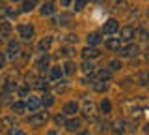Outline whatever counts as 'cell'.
<instances>
[{
    "label": "cell",
    "mask_w": 149,
    "mask_h": 135,
    "mask_svg": "<svg viewBox=\"0 0 149 135\" xmlns=\"http://www.w3.org/2000/svg\"><path fill=\"white\" fill-rule=\"evenodd\" d=\"M47 120H49V113H34L30 116V120H28V124L37 128V126H43Z\"/></svg>",
    "instance_id": "obj_1"
},
{
    "label": "cell",
    "mask_w": 149,
    "mask_h": 135,
    "mask_svg": "<svg viewBox=\"0 0 149 135\" xmlns=\"http://www.w3.org/2000/svg\"><path fill=\"white\" fill-rule=\"evenodd\" d=\"M17 32H19V36H21L22 40H32L34 38V26H30V25H19Z\"/></svg>",
    "instance_id": "obj_2"
},
{
    "label": "cell",
    "mask_w": 149,
    "mask_h": 135,
    "mask_svg": "<svg viewBox=\"0 0 149 135\" xmlns=\"http://www.w3.org/2000/svg\"><path fill=\"white\" fill-rule=\"evenodd\" d=\"M6 57L9 60H15L21 57V45L17 43V41H9V45H8V54Z\"/></svg>",
    "instance_id": "obj_3"
},
{
    "label": "cell",
    "mask_w": 149,
    "mask_h": 135,
    "mask_svg": "<svg viewBox=\"0 0 149 135\" xmlns=\"http://www.w3.org/2000/svg\"><path fill=\"white\" fill-rule=\"evenodd\" d=\"M118 30H119V25H118V21H116V19H108V21L104 23V26H102V34H106V36L116 34Z\"/></svg>",
    "instance_id": "obj_4"
},
{
    "label": "cell",
    "mask_w": 149,
    "mask_h": 135,
    "mask_svg": "<svg viewBox=\"0 0 149 135\" xmlns=\"http://www.w3.org/2000/svg\"><path fill=\"white\" fill-rule=\"evenodd\" d=\"M134 34H136V30H134L132 26H129V25H127V26H123V28L119 30V36H121L119 40H123V41H130V40L134 38Z\"/></svg>",
    "instance_id": "obj_5"
},
{
    "label": "cell",
    "mask_w": 149,
    "mask_h": 135,
    "mask_svg": "<svg viewBox=\"0 0 149 135\" xmlns=\"http://www.w3.org/2000/svg\"><path fill=\"white\" fill-rule=\"evenodd\" d=\"M138 53H140L138 45H129V47H125V49L119 51V54H121V57H125V58H132V57H136Z\"/></svg>",
    "instance_id": "obj_6"
},
{
    "label": "cell",
    "mask_w": 149,
    "mask_h": 135,
    "mask_svg": "<svg viewBox=\"0 0 149 135\" xmlns=\"http://www.w3.org/2000/svg\"><path fill=\"white\" fill-rule=\"evenodd\" d=\"M50 47H52V36H47V38H43L37 43V51H39V53H47Z\"/></svg>",
    "instance_id": "obj_7"
},
{
    "label": "cell",
    "mask_w": 149,
    "mask_h": 135,
    "mask_svg": "<svg viewBox=\"0 0 149 135\" xmlns=\"http://www.w3.org/2000/svg\"><path fill=\"white\" fill-rule=\"evenodd\" d=\"M9 34H11V25L6 23V21H2V23H0V41L8 40Z\"/></svg>",
    "instance_id": "obj_8"
},
{
    "label": "cell",
    "mask_w": 149,
    "mask_h": 135,
    "mask_svg": "<svg viewBox=\"0 0 149 135\" xmlns=\"http://www.w3.org/2000/svg\"><path fill=\"white\" fill-rule=\"evenodd\" d=\"M63 115L65 116H73L74 113H78V103H74V101H67V103L63 105Z\"/></svg>",
    "instance_id": "obj_9"
},
{
    "label": "cell",
    "mask_w": 149,
    "mask_h": 135,
    "mask_svg": "<svg viewBox=\"0 0 149 135\" xmlns=\"http://www.w3.org/2000/svg\"><path fill=\"white\" fill-rule=\"evenodd\" d=\"M24 105H26V109L30 111V113H36V111L39 109V105H41V100H39V98H34V96H30V100H28Z\"/></svg>",
    "instance_id": "obj_10"
},
{
    "label": "cell",
    "mask_w": 149,
    "mask_h": 135,
    "mask_svg": "<svg viewBox=\"0 0 149 135\" xmlns=\"http://www.w3.org/2000/svg\"><path fill=\"white\" fill-rule=\"evenodd\" d=\"M71 21H73V15H71V13H60V17H58V19H52L54 25H60V26L69 25Z\"/></svg>",
    "instance_id": "obj_11"
},
{
    "label": "cell",
    "mask_w": 149,
    "mask_h": 135,
    "mask_svg": "<svg viewBox=\"0 0 149 135\" xmlns=\"http://www.w3.org/2000/svg\"><path fill=\"white\" fill-rule=\"evenodd\" d=\"M82 113L88 116V118H91V120H95V105L91 103H88V101H84V109H82Z\"/></svg>",
    "instance_id": "obj_12"
},
{
    "label": "cell",
    "mask_w": 149,
    "mask_h": 135,
    "mask_svg": "<svg viewBox=\"0 0 149 135\" xmlns=\"http://www.w3.org/2000/svg\"><path fill=\"white\" fill-rule=\"evenodd\" d=\"M106 49H110V51H119L121 47V40L119 38H110V40H106Z\"/></svg>",
    "instance_id": "obj_13"
},
{
    "label": "cell",
    "mask_w": 149,
    "mask_h": 135,
    "mask_svg": "<svg viewBox=\"0 0 149 135\" xmlns=\"http://www.w3.org/2000/svg\"><path fill=\"white\" fill-rule=\"evenodd\" d=\"M112 131L114 133H118V135H121L125 131V120H114V124H112Z\"/></svg>",
    "instance_id": "obj_14"
},
{
    "label": "cell",
    "mask_w": 149,
    "mask_h": 135,
    "mask_svg": "<svg viewBox=\"0 0 149 135\" xmlns=\"http://www.w3.org/2000/svg\"><path fill=\"white\" fill-rule=\"evenodd\" d=\"M54 11H56V8H54V4H52V2H47V4H43V8H41V15H43V17L52 15Z\"/></svg>",
    "instance_id": "obj_15"
},
{
    "label": "cell",
    "mask_w": 149,
    "mask_h": 135,
    "mask_svg": "<svg viewBox=\"0 0 149 135\" xmlns=\"http://www.w3.org/2000/svg\"><path fill=\"white\" fill-rule=\"evenodd\" d=\"M99 54H101V51H97V49H93V47H86V49H84L82 51V57L84 58H95V57H99Z\"/></svg>",
    "instance_id": "obj_16"
},
{
    "label": "cell",
    "mask_w": 149,
    "mask_h": 135,
    "mask_svg": "<svg viewBox=\"0 0 149 135\" xmlns=\"http://www.w3.org/2000/svg\"><path fill=\"white\" fill-rule=\"evenodd\" d=\"M62 71L65 73V75H73L74 71H77V66H74V62H71V60H67V62L63 64V69Z\"/></svg>",
    "instance_id": "obj_17"
},
{
    "label": "cell",
    "mask_w": 149,
    "mask_h": 135,
    "mask_svg": "<svg viewBox=\"0 0 149 135\" xmlns=\"http://www.w3.org/2000/svg\"><path fill=\"white\" fill-rule=\"evenodd\" d=\"M136 79H138V85H140V86H147V83H149V73H147V71H140L138 75H136Z\"/></svg>",
    "instance_id": "obj_18"
},
{
    "label": "cell",
    "mask_w": 149,
    "mask_h": 135,
    "mask_svg": "<svg viewBox=\"0 0 149 135\" xmlns=\"http://www.w3.org/2000/svg\"><path fill=\"white\" fill-rule=\"evenodd\" d=\"M37 4H39L37 0H24V2H22V11H24V13L32 11V10H34V8L37 6Z\"/></svg>",
    "instance_id": "obj_19"
},
{
    "label": "cell",
    "mask_w": 149,
    "mask_h": 135,
    "mask_svg": "<svg viewBox=\"0 0 149 135\" xmlns=\"http://www.w3.org/2000/svg\"><path fill=\"white\" fill-rule=\"evenodd\" d=\"M11 111L17 113V115H22L26 111V105L22 103V101H15V103H11Z\"/></svg>",
    "instance_id": "obj_20"
},
{
    "label": "cell",
    "mask_w": 149,
    "mask_h": 135,
    "mask_svg": "<svg viewBox=\"0 0 149 135\" xmlns=\"http://www.w3.org/2000/svg\"><path fill=\"white\" fill-rule=\"evenodd\" d=\"M65 128H67L69 131H78V129H80V120H67V122H65Z\"/></svg>",
    "instance_id": "obj_21"
},
{
    "label": "cell",
    "mask_w": 149,
    "mask_h": 135,
    "mask_svg": "<svg viewBox=\"0 0 149 135\" xmlns=\"http://www.w3.org/2000/svg\"><path fill=\"white\" fill-rule=\"evenodd\" d=\"M37 69H39L41 73H47V71H49V69H50V68H49V58H47V57L41 58L39 62H37Z\"/></svg>",
    "instance_id": "obj_22"
},
{
    "label": "cell",
    "mask_w": 149,
    "mask_h": 135,
    "mask_svg": "<svg viewBox=\"0 0 149 135\" xmlns=\"http://www.w3.org/2000/svg\"><path fill=\"white\" fill-rule=\"evenodd\" d=\"M49 71H50V79H52V81H56V79H60V77H62L63 75V71H62V68H50L49 69Z\"/></svg>",
    "instance_id": "obj_23"
},
{
    "label": "cell",
    "mask_w": 149,
    "mask_h": 135,
    "mask_svg": "<svg viewBox=\"0 0 149 135\" xmlns=\"http://www.w3.org/2000/svg\"><path fill=\"white\" fill-rule=\"evenodd\" d=\"M99 43H101V36L99 34L93 32V34L88 36V45H99Z\"/></svg>",
    "instance_id": "obj_24"
},
{
    "label": "cell",
    "mask_w": 149,
    "mask_h": 135,
    "mask_svg": "<svg viewBox=\"0 0 149 135\" xmlns=\"http://www.w3.org/2000/svg\"><path fill=\"white\" fill-rule=\"evenodd\" d=\"M112 8L114 10H125L127 8V0H112Z\"/></svg>",
    "instance_id": "obj_25"
},
{
    "label": "cell",
    "mask_w": 149,
    "mask_h": 135,
    "mask_svg": "<svg viewBox=\"0 0 149 135\" xmlns=\"http://www.w3.org/2000/svg\"><path fill=\"white\" fill-rule=\"evenodd\" d=\"M82 71L86 73V75H90V73L95 71V64L93 62H84V66H82Z\"/></svg>",
    "instance_id": "obj_26"
},
{
    "label": "cell",
    "mask_w": 149,
    "mask_h": 135,
    "mask_svg": "<svg viewBox=\"0 0 149 135\" xmlns=\"http://www.w3.org/2000/svg\"><path fill=\"white\" fill-rule=\"evenodd\" d=\"M0 124H2L4 128H13V126H15V120H13L11 116H4V118L0 120Z\"/></svg>",
    "instance_id": "obj_27"
},
{
    "label": "cell",
    "mask_w": 149,
    "mask_h": 135,
    "mask_svg": "<svg viewBox=\"0 0 149 135\" xmlns=\"http://www.w3.org/2000/svg\"><path fill=\"white\" fill-rule=\"evenodd\" d=\"M34 88H37V90H47V88H49V85H47V81H43V79H36Z\"/></svg>",
    "instance_id": "obj_28"
},
{
    "label": "cell",
    "mask_w": 149,
    "mask_h": 135,
    "mask_svg": "<svg viewBox=\"0 0 149 135\" xmlns=\"http://www.w3.org/2000/svg\"><path fill=\"white\" fill-rule=\"evenodd\" d=\"M41 103H43L45 107H50V105H54V96H50V94H45V96H43V100H41Z\"/></svg>",
    "instance_id": "obj_29"
},
{
    "label": "cell",
    "mask_w": 149,
    "mask_h": 135,
    "mask_svg": "<svg viewBox=\"0 0 149 135\" xmlns=\"http://www.w3.org/2000/svg\"><path fill=\"white\" fill-rule=\"evenodd\" d=\"M101 111H102V113H104V115H108V113H110V111H112V103H110V101H108V100H104V101H101Z\"/></svg>",
    "instance_id": "obj_30"
},
{
    "label": "cell",
    "mask_w": 149,
    "mask_h": 135,
    "mask_svg": "<svg viewBox=\"0 0 149 135\" xmlns=\"http://www.w3.org/2000/svg\"><path fill=\"white\" fill-rule=\"evenodd\" d=\"M97 75H99L101 81H108V79L112 77V71H108V69H101V71L97 73Z\"/></svg>",
    "instance_id": "obj_31"
},
{
    "label": "cell",
    "mask_w": 149,
    "mask_h": 135,
    "mask_svg": "<svg viewBox=\"0 0 149 135\" xmlns=\"http://www.w3.org/2000/svg\"><path fill=\"white\" fill-rule=\"evenodd\" d=\"M93 88H95L97 92H104V90H106L108 86H106V85H104L102 81H95V83H93Z\"/></svg>",
    "instance_id": "obj_32"
},
{
    "label": "cell",
    "mask_w": 149,
    "mask_h": 135,
    "mask_svg": "<svg viewBox=\"0 0 149 135\" xmlns=\"http://www.w3.org/2000/svg\"><path fill=\"white\" fill-rule=\"evenodd\" d=\"M73 6H74V10L77 11H80L84 6H86V0H73Z\"/></svg>",
    "instance_id": "obj_33"
},
{
    "label": "cell",
    "mask_w": 149,
    "mask_h": 135,
    "mask_svg": "<svg viewBox=\"0 0 149 135\" xmlns=\"http://www.w3.org/2000/svg\"><path fill=\"white\" fill-rule=\"evenodd\" d=\"M73 53H74V51H73L71 47H63L62 51H60V54H62V57H71Z\"/></svg>",
    "instance_id": "obj_34"
},
{
    "label": "cell",
    "mask_w": 149,
    "mask_h": 135,
    "mask_svg": "<svg viewBox=\"0 0 149 135\" xmlns=\"http://www.w3.org/2000/svg\"><path fill=\"white\" fill-rule=\"evenodd\" d=\"M36 75H34V73H28V75H26V85L28 86H30V85H34V83H36Z\"/></svg>",
    "instance_id": "obj_35"
},
{
    "label": "cell",
    "mask_w": 149,
    "mask_h": 135,
    "mask_svg": "<svg viewBox=\"0 0 149 135\" xmlns=\"http://www.w3.org/2000/svg\"><path fill=\"white\" fill-rule=\"evenodd\" d=\"M110 69H112V71L121 69V62H118V60H112V62H110Z\"/></svg>",
    "instance_id": "obj_36"
},
{
    "label": "cell",
    "mask_w": 149,
    "mask_h": 135,
    "mask_svg": "<svg viewBox=\"0 0 149 135\" xmlns=\"http://www.w3.org/2000/svg\"><path fill=\"white\" fill-rule=\"evenodd\" d=\"M17 94H19V96H26V94H28V85L19 86V88H17Z\"/></svg>",
    "instance_id": "obj_37"
},
{
    "label": "cell",
    "mask_w": 149,
    "mask_h": 135,
    "mask_svg": "<svg viewBox=\"0 0 149 135\" xmlns=\"http://www.w3.org/2000/svg\"><path fill=\"white\" fill-rule=\"evenodd\" d=\"M9 135H26V133L22 131V129H17L15 126H13V129H11V131H9Z\"/></svg>",
    "instance_id": "obj_38"
},
{
    "label": "cell",
    "mask_w": 149,
    "mask_h": 135,
    "mask_svg": "<svg viewBox=\"0 0 149 135\" xmlns=\"http://www.w3.org/2000/svg\"><path fill=\"white\" fill-rule=\"evenodd\" d=\"M65 41H71V43H77V36H73V34H67V36H63Z\"/></svg>",
    "instance_id": "obj_39"
},
{
    "label": "cell",
    "mask_w": 149,
    "mask_h": 135,
    "mask_svg": "<svg viewBox=\"0 0 149 135\" xmlns=\"http://www.w3.org/2000/svg\"><path fill=\"white\" fill-rule=\"evenodd\" d=\"M4 64H6V57L0 53V69H4Z\"/></svg>",
    "instance_id": "obj_40"
},
{
    "label": "cell",
    "mask_w": 149,
    "mask_h": 135,
    "mask_svg": "<svg viewBox=\"0 0 149 135\" xmlns=\"http://www.w3.org/2000/svg\"><path fill=\"white\" fill-rule=\"evenodd\" d=\"M54 122H56V124H63V116H56Z\"/></svg>",
    "instance_id": "obj_41"
},
{
    "label": "cell",
    "mask_w": 149,
    "mask_h": 135,
    "mask_svg": "<svg viewBox=\"0 0 149 135\" xmlns=\"http://www.w3.org/2000/svg\"><path fill=\"white\" fill-rule=\"evenodd\" d=\"M71 2H73V0H62V6L67 8V6H71Z\"/></svg>",
    "instance_id": "obj_42"
},
{
    "label": "cell",
    "mask_w": 149,
    "mask_h": 135,
    "mask_svg": "<svg viewBox=\"0 0 149 135\" xmlns=\"http://www.w3.org/2000/svg\"><path fill=\"white\" fill-rule=\"evenodd\" d=\"M47 135H60V131H47Z\"/></svg>",
    "instance_id": "obj_43"
},
{
    "label": "cell",
    "mask_w": 149,
    "mask_h": 135,
    "mask_svg": "<svg viewBox=\"0 0 149 135\" xmlns=\"http://www.w3.org/2000/svg\"><path fill=\"white\" fill-rule=\"evenodd\" d=\"M2 105H4V103H2V100H0V111H2Z\"/></svg>",
    "instance_id": "obj_44"
},
{
    "label": "cell",
    "mask_w": 149,
    "mask_h": 135,
    "mask_svg": "<svg viewBox=\"0 0 149 135\" xmlns=\"http://www.w3.org/2000/svg\"><path fill=\"white\" fill-rule=\"evenodd\" d=\"M95 2H102V0H95Z\"/></svg>",
    "instance_id": "obj_45"
},
{
    "label": "cell",
    "mask_w": 149,
    "mask_h": 135,
    "mask_svg": "<svg viewBox=\"0 0 149 135\" xmlns=\"http://www.w3.org/2000/svg\"><path fill=\"white\" fill-rule=\"evenodd\" d=\"M13 2H19V0H13Z\"/></svg>",
    "instance_id": "obj_46"
},
{
    "label": "cell",
    "mask_w": 149,
    "mask_h": 135,
    "mask_svg": "<svg viewBox=\"0 0 149 135\" xmlns=\"http://www.w3.org/2000/svg\"><path fill=\"white\" fill-rule=\"evenodd\" d=\"M82 135H88V133H82Z\"/></svg>",
    "instance_id": "obj_47"
}]
</instances>
